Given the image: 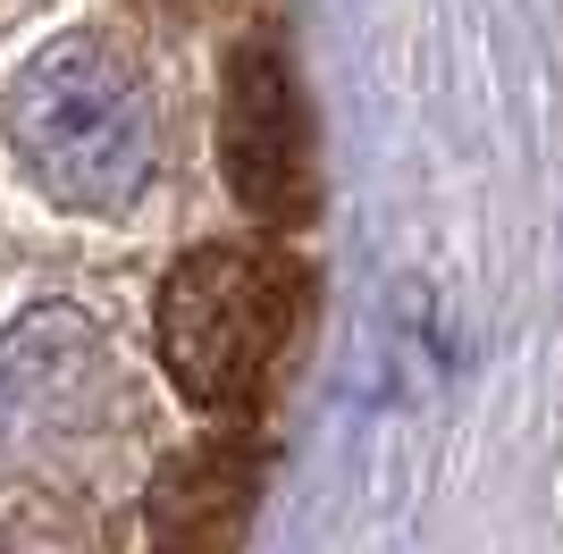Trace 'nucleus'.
Masks as SVG:
<instances>
[{
	"label": "nucleus",
	"instance_id": "1",
	"mask_svg": "<svg viewBox=\"0 0 563 554\" xmlns=\"http://www.w3.org/2000/svg\"><path fill=\"white\" fill-rule=\"evenodd\" d=\"M9 152L59 210L110 219L161 168V118L143 68L110 34H59L9 85Z\"/></svg>",
	"mask_w": 563,
	"mask_h": 554
},
{
	"label": "nucleus",
	"instance_id": "2",
	"mask_svg": "<svg viewBox=\"0 0 563 554\" xmlns=\"http://www.w3.org/2000/svg\"><path fill=\"white\" fill-rule=\"evenodd\" d=\"M311 269L269 244H202L161 277V362L202 412H244L295 353Z\"/></svg>",
	"mask_w": 563,
	"mask_h": 554
},
{
	"label": "nucleus",
	"instance_id": "3",
	"mask_svg": "<svg viewBox=\"0 0 563 554\" xmlns=\"http://www.w3.org/2000/svg\"><path fill=\"white\" fill-rule=\"evenodd\" d=\"M219 168H228V193L261 228H303L311 202H320L311 110L278 43H235L228 92H219Z\"/></svg>",
	"mask_w": 563,
	"mask_h": 554
},
{
	"label": "nucleus",
	"instance_id": "4",
	"mask_svg": "<svg viewBox=\"0 0 563 554\" xmlns=\"http://www.w3.org/2000/svg\"><path fill=\"white\" fill-rule=\"evenodd\" d=\"M110 403H126V378L76 311H34L25 328L0 336V462L59 454Z\"/></svg>",
	"mask_w": 563,
	"mask_h": 554
},
{
	"label": "nucleus",
	"instance_id": "5",
	"mask_svg": "<svg viewBox=\"0 0 563 554\" xmlns=\"http://www.w3.org/2000/svg\"><path fill=\"white\" fill-rule=\"evenodd\" d=\"M161 554H211V546H161Z\"/></svg>",
	"mask_w": 563,
	"mask_h": 554
}]
</instances>
